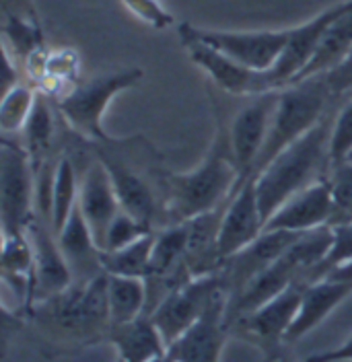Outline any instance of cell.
Masks as SVG:
<instances>
[{
  "label": "cell",
  "instance_id": "cell-3",
  "mask_svg": "<svg viewBox=\"0 0 352 362\" xmlns=\"http://www.w3.org/2000/svg\"><path fill=\"white\" fill-rule=\"evenodd\" d=\"M242 187V173L231 153L227 126L219 119L215 140L198 167L188 173L167 171V223L179 225L198 214L210 212Z\"/></svg>",
  "mask_w": 352,
  "mask_h": 362
},
{
  "label": "cell",
  "instance_id": "cell-14",
  "mask_svg": "<svg viewBox=\"0 0 352 362\" xmlns=\"http://www.w3.org/2000/svg\"><path fill=\"white\" fill-rule=\"evenodd\" d=\"M264 228L266 221L260 210L256 175H251L231 196L225 208L219 230V253L222 262L254 243L264 233Z\"/></svg>",
  "mask_w": 352,
  "mask_h": 362
},
{
  "label": "cell",
  "instance_id": "cell-11",
  "mask_svg": "<svg viewBox=\"0 0 352 362\" xmlns=\"http://www.w3.org/2000/svg\"><path fill=\"white\" fill-rule=\"evenodd\" d=\"M177 33L190 60L202 68L208 74V78L215 83V87H219L222 93L235 95V97H256V95L276 90L268 72L243 66L233 58L225 56L222 52L215 49L212 45L204 44L188 33H181V31Z\"/></svg>",
  "mask_w": 352,
  "mask_h": 362
},
{
  "label": "cell",
  "instance_id": "cell-38",
  "mask_svg": "<svg viewBox=\"0 0 352 362\" xmlns=\"http://www.w3.org/2000/svg\"><path fill=\"white\" fill-rule=\"evenodd\" d=\"M326 278H331V280H340V282H346L352 286V259L346 262V264H340L338 268H334L331 272H328Z\"/></svg>",
  "mask_w": 352,
  "mask_h": 362
},
{
  "label": "cell",
  "instance_id": "cell-1",
  "mask_svg": "<svg viewBox=\"0 0 352 362\" xmlns=\"http://www.w3.org/2000/svg\"><path fill=\"white\" fill-rule=\"evenodd\" d=\"M87 146L108 169L122 210L153 230L169 226L165 189L167 169L154 160L151 142L134 136L126 140L110 138L103 142H87Z\"/></svg>",
  "mask_w": 352,
  "mask_h": 362
},
{
  "label": "cell",
  "instance_id": "cell-6",
  "mask_svg": "<svg viewBox=\"0 0 352 362\" xmlns=\"http://www.w3.org/2000/svg\"><path fill=\"white\" fill-rule=\"evenodd\" d=\"M142 78L140 68H126L81 81L76 87L54 99V107L68 128L85 142H103L111 136L103 130V115L110 107L111 99L122 90L136 87Z\"/></svg>",
  "mask_w": 352,
  "mask_h": 362
},
{
  "label": "cell",
  "instance_id": "cell-8",
  "mask_svg": "<svg viewBox=\"0 0 352 362\" xmlns=\"http://www.w3.org/2000/svg\"><path fill=\"white\" fill-rule=\"evenodd\" d=\"M305 284H293L274 298H270L262 307L251 313L239 317L231 323L229 332L239 334L254 346H258L266 356V362L283 354L286 344V334L297 319L301 300H303Z\"/></svg>",
  "mask_w": 352,
  "mask_h": 362
},
{
  "label": "cell",
  "instance_id": "cell-36",
  "mask_svg": "<svg viewBox=\"0 0 352 362\" xmlns=\"http://www.w3.org/2000/svg\"><path fill=\"white\" fill-rule=\"evenodd\" d=\"M2 19L40 21L33 0H2Z\"/></svg>",
  "mask_w": 352,
  "mask_h": 362
},
{
  "label": "cell",
  "instance_id": "cell-5",
  "mask_svg": "<svg viewBox=\"0 0 352 362\" xmlns=\"http://www.w3.org/2000/svg\"><path fill=\"white\" fill-rule=\"evenodd\" d=\"M338 110L340 103L331 97L322 76H311L278 90L268 138L256 163L254 175H258L268 163H272L293 142L315 128L328 113Z\"/></svg>",
  "mask_w": 352,
  "mask_h": 362
},
{
  "label": "cell",
  "instance_id": "cell-19",
  "mask_svg": "<svg viewBox=\"0 0 352 362\" xmlns=\"http://www.w3.org/2000/svg\"><path fill=\"white\" fill-rule=\"evenodd\" d=\"M81 177L83 180H81V192H79V206L97 239V245L103 247L106 233L110 228L111 221L122 210V206L113 189L108 169L91 153V148H89V160Z\"/></svg>",
  "mask_w": 352,
  "mask_h": 362
},
{
  "label": "cell",
  "instance_id": "cell-23",
  "mask_svg": "<svg viewBox=\"0 0 352 362\" xmlns=\"http://www.w3.org/2000/svg\"><path fill=\"white\" fill-rule=\"evenodd\" d=\"M2 280L15 296L21 300L23 313L31 307L33 298V278H35V255L27 233H2V259H0Z\"/></svg>",
  "mask_w": 352,
  "mask_h": 362
},
{
  "label": "cell",
  "instance_id": "cell-18",
  "mask_svg": "<svg viewBox=\"0 0 352 362\" xmlns=\"http://www.w3.org/2000/svg\"><path fill=\"white\" fill-rule=\"evenodd\" d=\"M342 8H344V2H338V4L330 6L328 11L319 13L317 17H313L311 21L290 29L288 44H286L283 56L278 58V62L274 64L272 70H268L274 89H285L290 83L297 81V76L311 62V58H313V54L317 49V44H319L324 31L342 13Z\"/></svg>",
  "mask_w": 352,
  "mask_h": 362
},
{
  "label": "cell",
  "instance_id": "cell-13",
  "mask_svg": "<svg viewBox=\"0 0 352 362\" xmlns=\"http://www.w3.org/2000/svg\"><path fill=\"white\" fill-rule=\"evenodd\" d=\"M299 235L301 233L264 230L254 243L237 251L235 255L227 257L219 272L229 294V300L242 294L262 272L268 270L297 241Z\"/></svg>",
  "mask_w": 352,
  "mask_h": 362
},
{
  "label": "cell",
  "instance_id": "cell-30",
  "mask_svg": "<svg viewBox=\"0 0 352 362\" xmlns=\"http://www.w3.org/2000/svg\"><path fill=\"white\" fill-rule=\"evenodd\" d=\"M352 259V221L331 225V245L326 257L315 266V270L309 276V284L322 280L328 276V272L338 268L340 264H346Z\"/></svg>",
  "mask_w": 352,
  "mask_h": 362
},
{
  "label": "cell",
  "instance_id": "cell-33",
  "mask_svg": "<svg viewBox=\"0 0 352 362\" xmlns=\"http://www.w3.org/2000/svg\"><path fill=\"white\" fill-rule=\"evenodd\" d=\"M352 155V99L342 103L334 115L330 136L331 167L348 160Z\"/></svg>",
  "mask_w": 352,
  "mask_h": 362
},
{
  "label": "cell",
  "instance_id": "cell-21",
  "mask_svg": "<svg viewBox=\"0 0 352 362\" xmlns=\"http://www.w3.org/2000/svg\"><path fill=\"white\" fill-rule=\"evenodd\" d=\"M227 204L229 202L183 223L186 225V264L194 278L215 274L222 266V257L219 253V230Z\"/></svg>",
  "mask_w": 352,
  "mask_h": 362
},
{
  "label": "cell",
  "instance_id": "cell-35",
  "mask_svg": "<svg viewBox=\"0 0 352 362\" xmlns=\"http://www.w3.org/2000/svg\"><path fill=\"white\" fill-rule=\"evenodd\" d=\"M122 2L132 15H136L142 23L151 25L153 29H165L174 25V15L165 6H161L159 0H122Z\"/></svg>",
  "mask_w": 352,
  "mask_h": 362
},
{
  "label": "cell",
  "instance_id": "cell-37",
  "mask_svg": "<svg viewBox=\"0 0 352 362\" xmlns=\"http://www.w3.org/2000/svg\"><path fill=\"white\" fill-rule=\"evenodd\" d=\"M305 362H352V336L338 348L311 354L305 358Z\"/></svg>",
  "mask_w": 352,
  "mask_h": 362
},
{
  "label": "cell",
  "instance_id": "cell-16",
  "mask_svg": "<svg viewBox=\"0 0 352 362\" xmlns=\"http://www.w3.org/2000/svg\"><path fill=\"white\" fill-rule=\"evenodd\" d=\"M229 296L222 294L198 321L167 348L174 362H220L225 341L229 338L227 327Z\"/></svg>",
  "mask_w": 352,
  "mask_h": 362
},
{
  "label": "cell",
  "instance_id": "cell-31",
  "mask_svg": "<svg viewBox=\"0 0 352 362\" xmlns=\"http://www.w3.org/2000/svg\"><path fill=\"white\" fill-rule=\"evenodd\" d=\"M331 198H334V221L331 225L352 221V160L334 165L328 175Z\"/></svg>",
  "mask_w": 352,
  "mask_h": 362
},
{
  "label": "cell",
  "instance_id": "cell-7",
  "mask_svg": "<svg viewBox=\"0 0 352 362\" xmlns=\"http://www.w3.org/2000/svg\"><path fill=\"white\" fill-rule=\"evenodd\" d=\"M38 185L23 144L2 138L0 144V223L2 233H27L38 218Z\"/></svg>",
  "mask_w": 352,
  "mask_h": 362
},
{
  "label": "cell",
  "instance_id": "cell-27",
  "mask_svg": "<svg viewBox=\"0 0 352 362\" xmlns=\"http://www.w3.org/2000/svg\"><path fill=\"white\" fill-rule=\"evenodd\" d=\"M79 192H81V181H79L74 158L68 155H60L54 181H52V216H50V223H52V228L56 235L62 230L72 210L76 208Z\"/></svg>",
  "mask_w": 352,
  "mask_h": 362
},
{
  "label": "cell",
  "instance_id": "cell-29",
  "mask_svg": "<svg viewBox=\"0 0 352 362\" xmlns=\"http://www.w3.org/2000/svg\"><path fill=\"white\" fill-rule=\"evenodd\" d=\"M40 90L35 87H29L25 83L15 85L13 89L4 90L2 103H0V130L4 136L23 132L33 107L38 103Z\"/></svg>",
  "mask_w": 352,
  "mask_h": 362
},
{
  "label": "cell",
  "instance_id": "cell-26",
  "mask_svg": "<svg viewBox=\"0 0 352 362\" xmlns=\"http://www.w3.org/2000/svg\"><path fill=\"white\" fill-rule=\"evenodd\" d=\"M110 276L108 296H110L111 325L128 323L140 315H147V282L144 278L130 276Z\"/></svg>",
  "mask_w": 352,
  "mask_h": 362
},
{
  "label": "cell",
  "instance_id": "cell-40",
  "mask_svg": "<svg viewBox=\"0 0 352 362\" xmlns=\"http://www.w3.org/2000/svg\"><path fill=\"white\" fill-rule=\"evenodd\" d=\"M351 160H352V155H351Z\"/></svg>",
  "mask_w": 352,
  "mask_h": 362
},
{
  "label": "cell",
  "instance_id": "cell-9",
  "mask_svg": "<svg viewBox=\"0 0 352 362\" xmlns=\"http://www.w3.org/2000/svg\"><path fill=\"white\" fill-rule=\"evenodd\" d=\"M222 294H227L222 276L220 272H215L188 280L183 286L163 298L161 305L151 313V319L159 327L167 348L179 336H183Z\"/></svg>",
  "mask_w": 352,
  "mask_h": 362
},
{
  "label": "cell",
  "instance_id": "cell-20",
  "mask_svg": "<svg viewBox=\"0 0 352 362\" xmlns=\"http://www.w3.org/2000/svg\"><path fill=\"white\" fill-rule=\"evenodd\" d=\"M56 237L72 270L74 282H87L106 272L101 266V247L97 245V239L89 226L87 218L83 216L79 204Z\"/></svg>",
  "mask_w": 352,
  "mask_h": 362
},
{
  "label": "cell",
  "instance_id": "cell-32",
  "mask_svg": "<svg viewBox=\"0 0 352 362\" xmlns=\"http://www.w3.org/2000/svg\"><path fill=\"white\" fill-rule=\"evenodd\" d=\"M149 233H154L151 226L140 223L138 218H134L132 214H128L126 210H120L118 216L111 221L108 233H106L101 251H115V249L126 247V245H130L136 239H140V237H144Z\"/></svg>",
  "mask_w": 352,
  "mask_h": 362
},
{
  "label": "cell",
  "instance_id": "cell-24",
  "mask_svg": "<svg viewBox=\"0 0 352 362\" xmlns=\"http://www.w3.org/2000/svg\"><path fill=\"white\" fill-rule=\"evenodd\" d=\"M108 341L115 346L118 361L122 362H149L167 352V344L151 315L111 325Z\"/></svg>",
  "mask_w": 352,
  "mask_h": 362
},
{
  "label": "cell",
  "instance_id": "cell-41",
  "mask_svg": "<svg viewBox=\"0 0 352 362\" xmlns=\"http://www.w3.org/2000/svg\"><path fill=\"white\" fill-rule=\"evenodd\" d=\"M351 2H352V0H351Z\"/></svg>",
  "mask_w": 352,
  "mask_h": 362
},
{
  "label": "cell",
  "instance_id": "cell-12",
  "mask_svg": "<svg viewBox=\"0 0 352 362\" xmlns=\"http://www.w3.org/2000/svg\"><path fill=\"white\" fill-rule=\"evenodd\" d=\"M276 99H278V90L251 97V101L235 113L227 126L231 153L242 173V185L247 177L254 175L256 163L268 138Z\"/></svg>",
  "mask_w": 352,
  "mask_h": 362
},
{
  "label": "cell",
  "instance_id": "cell-4",
  "mask_svg": "<svg viewBox=\"0 0 352 362\" xmlns=\"http://www.w3.org/2000/svg\"><path fill=\"white\" fill-rule=\"evenodd\" d=\"M334 115L336 112L328 113L315 128L293 142L256 175L258 200L266 223L288 198L317 181L328 180Z\"/></svg>",
  "mask_w": 352,
  "mask_h": 362
},
{
  "label": "cell",
  "instance_id": "cell-39",
  "mask_svg": "<svg viewBox=\"0 0 352 362\" xmlns=\"http://www.w3.org/2000/svg\"><path fill=\"white\" fill-rule=\"evenodd\" d=\"M268 362H293L290 358H286L285 354H280V356H276V358H272V361H268Z\"/></svg>",
  "mask_w": 352,
  "mask_h": 362
},
{
  "label": "cell",
  "instance_id": "cell-17",
  "mask_svg": "<svg viewBox=\"0 0 352 362\" xmlns=\"http://www.w3.org/2000/svg\"><path fill=\"white\" fill-rule=\"evenodd\" d=\"M334 198L328 180L317 181L288 198L266 223L264 230L309 233L322 226H331Z\"/></svg>",
  "mask_w": 352,
  "mask_h": 362
},
{
  "label": "cell",
  "instance_id": "cell-25",
  "mask_svg": "<svg viewBox=\"0 0 352 362\" xmlns=\"http://www.w3.org/2000/svg\"><path fill=\"white\" fill-rule=\"evenodd\" d=\"M352 52V2L344 0V8L342 13L328 25V29L324 31L317 49L311 58L305 70L297 76L295 83L305 81L311 76H319L324 72H328L334 66H338L348 54ZM293 85V83H290Z\"/></svg>",
  "mask_w": 352,
  "mask_h": 362
},
{
  "label": "cell",
  "instance_id": "cell-2",
  "mask_svg": "<svg viewBox=\"0 0 352 362\" xmlns=\"http://www.w3.org/2000/svg\"><path fill=\"white\" fill-rule=\"evenodd\" d=\"M108 272L87 282H72L67 291L33 303L23 315L29 317L47 339L87 348L108 341L111 329Z\"/></svg>",
  "mask_w": 352,
  "mask_h": 362
},
{
  "label": "cell",
  "instance_id": "cell-15",
  "mask_svg": "<svg viewBox=\"0 0 352 362\" xmlns=\"http://www.w3.org/2000/svg\"><path fill=\"white\" fill-rule=\"evenodd\" d=\"M27 235L31 239L33 255H35V278H33V298H31L33 305L52 294L67 291L74 282V276L62 249L58 245V237L47 221L38 216L27 228Z\"/></svg>",
  "mask_w": 352,
  "mask_h": 362
},
{
  "label": "cell",
  "instance_id": "cell-28",
  "mask_svg": "<svg viewBox=\"0 0 352 362\" xmlns=\"http://www.w3.org/2000/svg\"><path fill=\"white\" fill-rule=\"evenodd\" d=\"M154 239H157V230L136 239L126 247L115 249V251H101L103 270L111 276L144 278L149 272V266H151Z\"/></svg>",
  "mask_w": 352,
  "mask_h": 362
},
{
  "label": "cell",
  "instance_id": "cell-34",
  "mask_svg": "<svg viewBox=\"0 0 352 362\" xmlns=\"http://www.w3.org/2000/svg\"><path fill=\"white\" fill-rule=\"evenodd\" d=\"M322 81L326 83V87L330 90V95L342 105L352 99V52L328 72L319 74Z\"/></svg>",
  "mask_w": 352,
  "mask_h": 362
},
{
  "label": "cell",
  "instance_id": "cell-22",
  "mask_svg": "<svg viewBox=\"0 0 352 362\" xmlns=\"http://www.w3.org/2000/svg\"><path fill=\"white\" fill-rule=\"evenodd\" d=\"M352 294V286L340 280L322 278L313 284H307L303 291V300L299 307L297 319L293 321L286 344H295L301 338H305L309 332H313L326 317L330 315L336 307H340Z\"/></svg>",
  "mask_w": 352,
  "mask_h": 362
},
{
  "label": "cell",
  "instance_id": "cell-10",
  "mask_svg": "<svg viewBox=\"0 0 352 362\" xmlns=\"http://www.w3.org/2000/svg\"><path fill=\"white\" fill-rule=\"evenodd\" d=\"M177 31L188 33L204 44L212 45L225 56L233 58L243 66L251 70L268 72L272 70L278 58L283 56L290 29L278 31H215V29H200L190 23H181Z\"/></svg>",
  "mask_w": 352,
  "mask_h": 362
}]
</instances>
